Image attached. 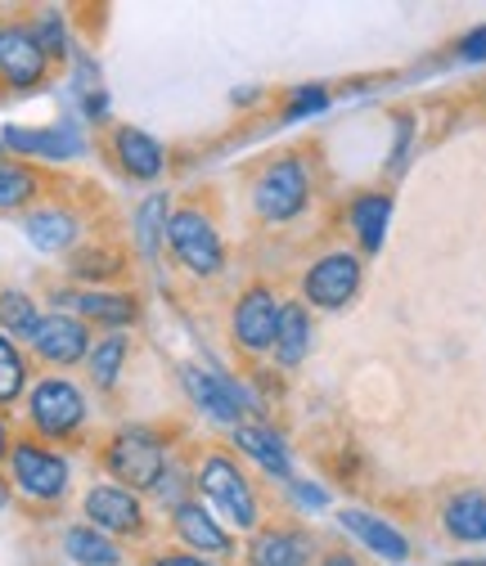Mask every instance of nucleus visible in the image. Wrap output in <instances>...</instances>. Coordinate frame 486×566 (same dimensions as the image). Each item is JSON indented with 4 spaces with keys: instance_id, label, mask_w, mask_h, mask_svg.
<instances>
[{
    "instance_id": "nucleus-4",
    "label": "nucleus",
    "mask_w": 486,
    "mask_h": 566,
    "mask_svg": "<svg viewBox=\"0 0 486 566\" xmlns=\"http://www.w3.org/2000/svg\"><path fill=\"white\" fill-rule=\"evenodd\" d=\"M172 256L194 274V279H213L221 274L226 265V243H221V230L213 226V217L198 207H180L172 211V221H167V239Z\"/></svg>"
},
{
    "instance_id": "nucleus-20",
    "label": "nucleus",
    "mask_w": 486,
    "mask_h": 566,
    "mask_svg": "<svg viewBox=\"0 0 486 566\" xmlns=\"http://www.w3.org/2000/svg\"><path fill=\"white\" fill-rule=\"evenodd\" d=\"M311 342H316V328H311L307 306L285 302V311H280V328H275V346H270V356L280 360L285 369H298V365L311 356Z\"/></svg>"
},
{
    "instance_id": "nucleus-9",
    "label": "nucleus",
    "mask_w": 486,
    "mask_h": 566,
    "mask_svg": "<svg viewBox=\"0 0 486 566\" xmlns=\"http://www.w3.org/2000/svg\"><path fill=\"white\" fill-rule=\"evenodd\" d=\"M361 289V256L352 252H329L320 261H311V270L302 274V297L320 311H338L356 297Z\"/></svg>"
},
{
    "instance_id": "nucleus-14",
    "label": "nucleus",
    "mask_w": 486,
    "mask_h": 566,
    "mask_svg": "<svg viewBox=\"0 0 486 566\" xmlns=\"http://www.w3.org/2000/svg\"><path fill=\"white\" fill-rule=\"evenodd\" d=\"M113 158L131 180H158L163 167H167L163 145L141 126H117L113 130Z\"/></svg>"
},
{
    "instance_id": "nucleus-22",
    "label": "nucleus",
    "mask_w": 486,
    "mask_h": 566,
    "mask_svg": "<svg viewBox=\"0 0 486 566\" xmlns=\"http://www.w3.org/2000/svg\"><path fill=\"white\" fill-rule=\"evenodd\" d=\"M387 221H392V198L387 193H361L347 211V226L356 230L361 248L365 252H379L383 239H387Z\"/></svg>"
},
{
    "instance_id": "nucleus-23",
    "label": "nucleus",
    "mask_w": 486,
    "mask_h": 566,
    "mask_svg": "<svg viewBox=\"0 0 486 566\" xmlns=\"http://www.w3.org/2000/svg\"><path fill=\"white\" fill-rule=\"evenodd\" d=\"M230 437H235V446H239L252 463H261V468L275 472V476H289V450H285V441L275 437L270 428H261V422H239Z\"/></svg>"
},
{
    "instance_id": "nucleus-11",
    "label": "nucleus",
    "mask_w": 486,
    "mask_h": 566,
    "mask_svg": "<svg viewBox=\"0 0 486 566\" xmlns=\"http://www.w3.org/2000/svg\"><path fill=\"white\" fill-rule=\"evenodd\" d=\"M180 382H185L189 400L203 409V418L221 422V428H230V432L244 422L248 396H244L235 382H221L217 374H207V369H198V365H185V369H180Z\"/></svg>"
},
{
    "instance_id": "nucleus-24",
    "label": "nucleus",
    "mask_w": 486,
    "mask_h": 566,
    "mask_svg": "<svg viewBox=\"0 0 486 566\" xmlns=\"http://www.w3.org/2000/svg\"><path fill=\"white\" fill-rule=\"evenodd\" d=\"M63 553H68V562H77V566H122L117 539L100 535L95 526H68Z\"/></svg>"
},
{
    "instance_id": "nucleus-17",
    "label": "nucleus",
    "mask_w": 486,
    "mask_h": 566,
    "mask_svg": "<svg viewBox=\"0 0 486 566\" xmlns=\"http://www.w3.org/2000/svg\"><path fill=\"white\" fill-rule=\"evenodd\" d=\"M54 302L73 306L82 324L95 319V324H108V328H126V324H135V315H141V302H135L131 293H91V289H82V293H59Z\"/></svg>"
},
{
    "instance_id": "nucleus-1",
    "label": "nucleus",
    "mask_w": 486,
    "mask_h": 566,
    "mask_svg": "<svg viewBox=\"0 0 486 566\" xmlns=\"http://www.w3.org/2000/svg\"><path fill=\"white\" fill-rule=\"evenodd\" d=\"M10 476H14V490L23 494V500L32 504H63L68 500V481H73V468H68V459L37 441V437H23L10 446Z\"/></svg>"
},
{
    "instance_id": "nucleus-21",
    "label": "nucleus",
    "mask_w": 486,
    "mask_h": 566,
    "mask_svg": "<svg viewBox=\"0 0 486 566\" xmlns=\"http://www.w3.org/2000/svg\"><path fill=\"white\" fill-rule=\"evenodd\" d=\"M442 526L459 544H482L486 539V494L482 490L455 494V500L442 509Z\"/></svg>"
},
{
    "instance_id": "nucleus-26",
    "label": "nucleus",
    "mask_w": 486,
    "mask_h": 566,
    "mask_svg": "<svg viewBox=\"0 0 486 566\" xmlns=\"http://www.w3.org/2000/svg\"><path fill=\"white\" fill-rule=\"evenodd\" d=\"M126 356H131V342H126L122 333L100 337V342L91 346V356H86V365H91V382H95L100 391H113L117 378H122V369H126Z\"/></svg>"
},
{
    "instance_id": "nucleus-27",
    "label": "nucleus",
    "mask_w": 486,
    "mask_h": 566,
    "mask_svg": "<svg viewBox=\"0 0 486 566\" xmlns=\"http://www.w3.org/2000/svg\"><path fill=\"white\" fill-rule=\"evenodd\" d=\"M37 193H41V176L28 163L0 158V211H19V207L37 202Z\"/></svg>"
},
{
    "instance_id": "nucleus-31",
    "label": "nucleus",
    "mask_w": 486,
    "mask_h": 566,
    "mask_svg": "<svg viewBox=\"0 0 486 566\" xmlns=\"http://www.w3.org/2000/svg\"><path fill=\"white\" fill-rule=\"evenodd\" d=\"M32 36H37V45L45 50V59H59V54H63V19H59V14L41 19V28H37Z\"/></svg>"
},
{
    "instance_id": "nucleus-33",
    "label": "nucleus",
    "mask_w": 486,
    "mask_h": 566,
    "mask_svg": "<svg viewBox=\"0 0 486 566\" xmlns=\"http://www.w3.org/2000/svg\"><path fill=\"white\" fill-rule=\"evenodd\" d=\"M459 54H464L468 63H486V28H477V32H468V36L459 41Z\"/></svg>"
},
{
    "instance_id": "nucleus-8",
    "label": "nucleus",
    "mask_w": 486,
    "mask_h": 566,
    "mask_svg": "<svg viewBox=\"0 0 486 566\" xmlns=\"http://www.w3.org/2000/svg\"><path fill=\"white\" fill-rule=\"evenodd\" d=\"M280 311H285V302L275 297V289H266V283H252L248 293H239V302L230 311L235 346L248 350V356H270L275 328H280Z\"/></svg>"
},
{
    "instance_id": "nucleus-19",
    "label": "nucleus",
    "mask_w": 486,
    "mask_h": 566,
    "mask_svg": "<svg viewBox=\"0 0 486 566\" xmlns=\"http://www.w3.org/2000/svg\"><path fill=\"white\" fill-rule=\"evenodd\" d=\"M338 522L352 531L370 553H379L383 562H405L410 557V544H405V535L396 531V526H387L383 517H374V513H361V509H342L338 513Z\"/></svg>"
},
{
    "instance_id": "nucleus-18",
    "label": "nucleus",
    "mask_w": 486,
    "mask_h": 566,
    "mask_svg": "<svg viewBox=\"0 0 486 566\" xmlns=\"http://www.w3.org/2000/svg\"><path fill=\"white\" fill-rule=\"evenodd\" d=\"M6 149H19V154H37V158H50V163H68L77 158L86 145L82 135H73L68 126H54V130H23V126H6Z\"/></svg>"
},
{
    "instance_id": "nucleus-13",
    "label": "nucleus",
    "mask_w": 486,
    "mask_h": 566,
    "mask_svg": "<svg viewBox=\"0 0 486 566\" xmlns=\"http://www.w3.org/2000/svg\"><path fill=\"white\" fill-rule=\"evenodd\" d=\"M23 234L37 252L45 256H59V252H73L77 239H82V221L73 217L68 207H37L23 217Z\"/></svg>"
},
{
    "instance_id": "nucleus-5",
    "label": "nucleus",
    "mask_w": 486,
    "mask_h": 566,
    "mask_svg": "<svg viewBox=\"0 0 486 566\" xmlns=\"http://www.w3.org/2000/svg\"><path fill=\"white\" fill-rule=\"evenodd\" d=\"M311 202V171L302 158H275L257 185H252V207H257V217L270 221V226H285L293 217H302Z\"/></svg>"
},
{
    "instance_id": "nucleus-6",
    "label": "nucleus",
    "mask_w": 486,
    "mask_h": 566,
    "mask_svg": "<svg viewBox=\"0 0 486 566\" xmlns=\"http://www.w3.org/2000/svg\"><path fill=\"white\" fill-rule=\"evenodd\" d=\"M198 490L203 500L221 509L230 526L239 531H257V494L248 485V476L239 472V463L230 454H207L198 468Z\"/></svg>"
},
{
    "instance_id": "nucleus-32",
    "label": "nucleus",
    "mask_w": 486,
    "mask_h": 566,
    "mask_svg": "<svg viewBox=\"0 0 486 566\" xmlns=\"http://www.w3.org/2000/svg\"><path fill=\"white\" fill-rule=\"evenodd\" d=\"M329 104V95L316 86V91H298V99H293V108H289V122H298V117H307V113H320Z\"/></svg>"
},
{
    "instance_id": "nucleus-3",
    "label": "nucleus",
    "mask_w": 486,
    "mask_h": 566,
    "mask_svg": "<svg viewBox=\"0 0 486 566\" xmlns=\"http://www.w3.org/2000/svg\"><path fill=\"white\" fill-rule=\"evenodd\" d=\"M167 463H172V454H167L163 437H154L149 428H122L104 446V468L113 472L117 485H126L135 494L158 490V481L167 476Z\"/></svg>"
},
{
    "instance_id": "nucleus-30",
    "label": "nucleus",
    "mask_w": 486,
    "mask_h": 566,
    "mask_svg": "<svg viewBox=\"0 0 486 566\" xmlns=\"http://www.w3.org/2000/svg\"><path fill=\"white\" fill-rule=\"evenodd\" d=\"M28 360H23V350L0 333V405H14L23 391H28Z\"/></svg>"
},
{
    "instance_id": "nucleus-38",
    "label": "nucleus",
    "mask_w": 486,
    "mask_h": 566,
    "mask_svg": "<svg viewBox=\"0 0 486 566\" xmlns=\"http://www.w3.org/2000/svg\"><path fill=\"white\" fill-rule=\"evenodd\" d=\"M455 566H486V562H455Z\"/></svg>"
},
{
    "instance_id": "nucleus-37",
    "label": "nucleus",
    "mask_w": 486,
    "mask_h": 566,
    "mask_svg": "<svg viewBox=\"0 0 486 566\" xmlns=\"http://www.w3.org/2000/svg\"><path fill=\"white\" fill-rule=\"evenodd\" d=\"M10 504V481H0V509Z\"/></svg>"
},
{
    "instance_id": "nucleus-2",
    "label": "nucleus",
    "mask_w": 486,
    "mask_h": 566,
    "mask_svg": "<svg viewBox=\"0 0 486 566\" xmlns=\"http://www.w3.org/2000/svg\"><path fill=\"white\" fill-rule=\"evenodd\" d=\"M28 422H32L37 441H45V446L77 437L86 428V396H82V387L59 378V374L32 382L28 387Z\"/></svg>"
},
{
    "instance_id": "nucleus-35",
    "label": "nucleus",
    "mask_w": 486,
    "mask_h": 566,
    "mask_svg": "<svg viewBox=\"0 0 486 566\" xmlns=\"http://www.w3.org/2000/svg\"><path fill=\"white\" fill-rule=\"evenodd\" d=\"M320 566H361V562H356L352 553H329V557H324Z\"/></svg>"
},
{
    "instance_id": "nucleus-25",
    "label": "nucleus",
    "mask_w": 486,
    "mask_h": 566,
    "mask_svg": "<svg viewBox=\"0 0 486 566\" xmlns=\"http://www.w3.org/2000/svg\"><path fill=\"white\" fill-rule=\"evenodd\" d=\"M167 221H172V198L167 193H149L141 202V211H135V248H141V256H158L163 239H167Z\"/></svg>"
},
{
    "instance_id": "nucleus-10",
    "label": "nucleus",
    "mask_w": 486,
    "mask_h": 566,
    "mask_svg": "<svg viewBox=\"0 0 486 566\" xmlns=\"http://www.w3.org/2000/svg\"><path fill=\"white\" fill-rule=\"evenodd\" d=\"M91 328L77 319V315H63V311H54V315H41V324H37V333H32V350H37V360H45V365H54V369H73V365H82L86 356H91Z\"/></svg>"
},
{
    "instance_id": "nucleus-36",
    "label": "nucleus",
    "mask_w": 486,
    "mask_h": 566,
    "mask_svg": "<svg viewBox=\"0 0 486 566\" xmlns=\"http://www.w3.org/2000/svg\"><path fill=\"white\" fill-rule=\"evenodd\" d=\"M10 446H14V441H10V428H6V418H0V463L10 459Z\"/></svg>"
},
{
    "instance_id": "nucleus-7",
    "label": "nucleus",
    "mask_w": 486,
    "mask_h": 566,
    "mask_svg": "<svg viewBox=\"0 0 486 566\" xmlns=\"http://www.w3.org/2000/svg\"><path fill=\"white\" fill-rule=\"evenodd\" d=\"M82 513H86V526H95L108 539H145L149 535V517H145L141 494L117 485V481L91 485L86 500H82Z\"/></svg>"
},
{
    "instance_id": "nucleus-34",
    "label": "nucleus",
    "mask_w": 486,
    "mask_h": 566,
    "mask_svg": "<svg viewBox=\"0 0 486 566\" xmlns=\"http://www.w3.org/2000/svg\"><path fill=\"white\" fill-rule=\"evenodd\" d=\"M154 566H217V562H207V557H198V553H163Z\"/></svg>"
},
{
    "instance_id": "nucleus-28",
    "label": "nucleus",
    "mask_w": 486,
    "mask_h": 566,
    "mask_svg": "<svg viewBox=\"0 0 486 566\" xmlns=\"http://www.w3.org/2000/svg\"><path fill=\"white\" fill-rule=\"evenodd\" d=\"M37 324H41V311H37V302H32L28 293H19V289H0V333H6L10 342H19V337L32 342Z\"/></svg>"
},
{
    "instance_id": "nucleus-29",
    "label": "nucleus",
    "mask_w": 486,
    "mask_h": 566,
    "mask_svg": "<svg viewBox=\"0 0 486 566\" xmlns=\"http://www.w3.org/2000/svg\"><path fill=\"white\" fill-rule=\"evenodd\" d=\"M126 270V256L113 252V248H82L68 256V274L73 279H86V283H108Z\"/></svg>"
},
{
    "instance_id": "nucleus-16",
    "label": "nucleus",
    "mask_w": 486,
    "mask_h": 566,
    "mask_svg": "<svg viewBox=\"0 0 486 566\" xmlns=\"http://www.w3.org/2000/svg\"><path fill=\"white\" fill-rule=\"evenodd\" d=\"M316 557V539L298 526H275V531H257L248 562L252 566H311Z\"/></svg>"
},
{
    "instance_id": "nucleus-15",
    "label": "nucleus",
    "mask_w": 486,
    "mask_h": 566,
    "mask_svg": "<svg viewBox=\"0 0 486 566\" xmlns=\"http://www.w3.org/2000/svg\"><path fill=\"white\" fill-rule=\"evenodd\" d=\"M172 531H176V539H180L185 548H194L198 557H226V553L235 548V539L217 526V517L207 513L203 504H176Z\"/></svg>"
},
{
    "instance_id": "nucleus-12",
    "label": "nucleus",
    "mask_w": 486,
    "mask_h": 566,
    "mask_svg": "<svg viewBox=\"0 0 486 566\" xmlns=\"http://www.w3.org/2000/svg\"><path fill=\"white\" fill-rule=\"evenodd\" d=\"M45 50L28 28H0V86L10 91H32L45 82Z\"/></svg>"
}]
</instances>
